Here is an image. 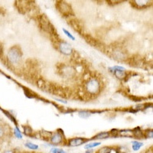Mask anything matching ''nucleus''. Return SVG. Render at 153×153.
<instances>
[{"label": "nucleus", "instance_id": "nucleus-5", "mask_svg": "<svg viewBox=\"0 0 153 153\" xmlns=\"http://www.w3.org/2000/svg\"><path fill=\"white\" fill-rule=\"evenodd\" d=\"M57 73L62 77L67 79H75L76 77V70L71 65L66 64H57Z\"/></svg>", "mask_w": 153, "mask_h": 153}, {"label": "nucleus", "instance_id": "nucleus-6", "mask_svg": "<svg viewBox=\"0 0 153 153\" xmlns=\"http://www.w3.org/2000/svg\"><path fill=\"white\" fill-rule=\"evenodd\" d=\"M56 9L63 17L69 18L74 16L71 5L65 2V0H60L58 2H56Z\"/></svg>", "mask_w": 153, "mask_h": 153}, {"label": "nucleus", "instance_id": "nucleus-11", "mask_svg": "<svg viewBox=\"0 0 153 153\" xmlns=\"http://www.w3.org/2000/svg\"><path fill=\"white\" fill-rule=\"evenodd\" d=\"M12 136V130L8 125L0 123V142L7 140Z\"/></svg>", "mask_w": 153, "mask_h": 153}, {"label": "nucleus", "instance_id": "nucleus-1", "mask_svg": "<svg viewBox=\"0 0 153 153\" xmlns=\"http://www.w3.org/2000/svg\"><path fill=\"white\" fill-rule=\"evenodd\" d=\"M103 90V82L98 76H89L83 83L79 91L82 93V99H92L100 94Z\"/></svg>", "mask_w": 153, "mask_h": 153}, {"label": "nucleus", "instance_id": "nucleus-23", "mask_svg": "<svg viewBox=\"0 0 153 153\" xmlns=\"http://www.w3.org/2000/svg\"><path fill=\"white\" fill-rule=\"evenodd\" d=\"M26 146L28 147V148L31 149H38V146H35V145H33L32 143H27Z\"/></svg>", "mask_w": 153, "mask_h": 153}, {"label": "nucleus", "instance_id": "nucleus-10", "mask_svg": "<svg viewBox=\"0 0 153 153\" xmlns=\"http://www.w3.org/2000/svg\"><path fill=\"white\" fill-rule=\"evenodd\" d=\"M83 36H84V38L85 39L86 42L93 47L97 48L100 49V50H103V48H105V46H103V44L101 43V42L93 37L92 35H89V34H84Z\"/></svg>", "mask_w": 153, "mask_h": 153}, {"label": "nucleus", "instance_id": "nucleus-9", "mask_svg": "<svg viewBox=\"0 0 153 153\" xmlns=\"http://www.w3.org/2000/svg\"><path fill=\"white\" fill-rule=\"evenodd\" d=\"M31 5L32 4H30L27 0H16L15 1V7L16 8L19 13L23 15L29 12Z\"/></svg>", "mask_w": 153, "mask_h": 153}, {"label": "nucleus", "instance_id": "nucleus-20", "mask_svg": "<svg viewBox=\"0 0 153 153\" xmlns=\"http://www.w3.org/2000/svg\"><path fill=\"white\" fill-rule=\"evenodd\" d=\"M110 150H112V149L110 147H103V148L100 149V151H98V152H111Z\"/></svg>", "mask_w": 153, "mask_h": 153}, {"label": "nucleus", "instance_id": "nucleus-26", "mask_svg": "<svg viewBox=\"0 0 153 153\" xmlns=\"http://www.w3.org/2000/svg\"><path fill=\"white\" fill-rule=\"evenodd\" d=\"M94 1H96L97 2H103V0H94Z\"/></svg>", "mask_w": 153, "mask_h": 153}, {"label": "nucleus", "instance_id": "nucleus-21", "mask_svg": "<svg viewBox=\"0 0 153 153\" xmlns=\"http://www.w3.org/2000/svg\"><path fill=\"white\" fill-rule=\"evenodd\" d=\"M144 137L146 138H152V132L151 131H146L144 132Z\"/></svg>", "mask_w": 153, "mask_h": 153}, {"label": "nucleus", "instance_id": "nucleus-19", "mask_svg": "<svg viewBox=\"0 0 153 153\" xmlns=\"http://www.w3.org/2000/svg\"><path fill=\"white\" fill-rule=\"evenodd\" d=\"M110 136V133L109 132H101L99 133L98 135L96 136V139H106V138L109 137Z\"/></svg>", "mask_w": 153, "mask_h": 153}, {"label": "nucleus", "instance_id": "nucleus-24", "mask_svg": "<svg viewBox=\"0 0 153 153\" xmlns=\"http://www.w3.org/2000/svg\"><path fill=\"white\" fill-rule=\"evenodd\" d=\"M5 13H6V10H5V8L0 7V14L2 15V16H5Z\"/></svg>", "mask_w": 153, "mask_h": 153}, {"label": "nucleus", "instance_id": "nucleus-18", "mask_svg": "<svg viewBox=\"0 0 153 153\" xmlns=\"http://www.w3.org/2000/svg\"><path fill=\"white\" fill-rule=\"evenodd\" d=\"M40 135L42 138H45L44 139H45L47 141H49L51 136L52 135V132H48V131H44V132H40Z\"/></svg>", "mask_w": 153, "mask_h": 153}, {"label": "nucleus", "instance_id": "nucleus-8", "mask_svg": "<svg viewBox=\"0 0 153 153\" xmlns=\"http://www.w3.org/2000/svg\"><path fill=\"white\" fill-rule=\"evenodd\" d=\"M125 63L132 68H143L145 65V59L139 54H132L129 55L125 61Z\"/></svg>", "mask_w": 153, "mask_h": 153}, {"label": "nucleus", "instance_id": "nucleus-16", "mask_svg": "<svg viewBox=\"0 0 153 153\" xmlns=\"http://www.w3.org/2000/svg\"><path fill=\"white\" fill-rule=\"evenodd\" d=\"M132 134H133V136L138 138V139H143L144 137V132H143L142 130H140L139 128H136L132 131Z\"/></svg>", "mask_w": 153, "mask_h": 153}, {"label": "nucleus", "instance_id": "nucleus-22", "mask_svg": "<svg viewBox=\"0 0 153 153\" xmlns=\"http://www.w3.org/2000/svg\"><path fill=\"white\" fill-rule=\"evenodd\" d=\"M109 3H111V4H118L120 3V2H124L126 0H106Z\"/></svg>", "mask_w": 153, "mask_h": 153}, {"label": "nucleus", "instance_id": "nucleus-3", "mask_svg": "<svg viewBox=\"0 0 153 153\" xmlns=\"http://www.w3.org/2000/svg\"><path fill=\"white\" fill-rule=\"evenodd\" d=\"M106 54H108V55L112 57V59L117 61H122V62H125L127 57L129 55L125 46L120 43L113 44L109 46L107 48Z\"/></svg>", "mask_w": 153, "mask_h": 153}, {"label": "nucleus", "instance_id": "nucleus-25", "mask_svg": "<svg viewBox=\"0 0 153 153\" xmlns=\"http://www.w3.org/2000/svg\"><path fill=\"white\" fill-rule=\"evenodd\" d=\"M2 52H3V48H2L1 43H0V56L2 55Z\"/></svg>", "mask_w": 153, "mask_h": 153}, {"label": "nucleus", "instance_id": "nucleus-17", "mask_svg": "<svg viewBox=\"0 0 153 153\" xmlns=\"http://www.w3.org/2000/svg\"><path fill=\"white\" fill-rule=\"evenodd\" d=\"M23 129H24V132L25 135L28 136H31L33 135L34 132H33V129H31V127L30 126L27 125V126H23Z\"/></svg>", "mask_w": 153, "mask_h": 153}, {"label": "nucleus", "instance_id": "nucleus-13", "mask_svg": "<svg viewBox=\"0 0 153 153\" xmlns=\"http://www.w3.org/2000/svg\"><path fill=\"white\" fill-rule=\"evenodd\" d=\"M49 141L54 145H64L65 143V136L61 132H52Z\"/></svg>", "mask_w": 153, "mask_h": 153}, {"label": "nucleus", "instance_id": "nucleus-4", "mask_svg": "<svg viewBox=\"0 0 153 153\" xmlns=\"http://www.w3.org/2000/svg\"><path fill=\"white\" fill-rule=\"evenodd\" d=\"M38 25L41 30L45 31V33L48 34L49 35H56L57 31L54 28V25L51 22L50 19L48 18V16L45 14H39L36 18H35Z\"/></svg>", "mask_w": 153, "mask_h": 153}, {"label": "nucleus", "instance_id": "nucleus-14", "mask_svg": "<svg viewBox=\"0 0 153 153\" xmlns=\"http://www.w3.org/2000/svg\"><path fill=\"white\" fill-rule=\"evenodd\" d=\"M113 73L119 80H125L126 77L128 76V74L123 68H114Z\"/></svg>", "mask_w": 153, "mask_h": 153}, {"label": "nucleus", "instance_id": "nucleus-12", "mask_svg": "<svg viewBox=\"0 0 153 153\" xmlns=\"http://www.w3.org/2000/svg\"><path fill=\"white\" fill-rule=\"evenodd\" d=\"M152 0H130L131 5L138 9H143L149 7Z\"/></svg>", "mask_w": 153, "mask_h": 153}, {"label": "nucleus", "instance_id": "nucleus-2", "mask_svg": "<svg viewBox=\"0 0 153 153\" xmlns=\"http://www.w3.org/2000/svg\"><path fill=\"white\" fill-rule=\"evenodd\" d=\"M23 53L21 47L19 45H14L9 48L7 54V63L9 68L22 72Z\"/></svg>", "mask_w": 153, "mask_h": 153}, {"label": "nucleus", "instance_id": "nucleus-15", "mask_svg": "<svg viewBox=\"0 0 153 153\" xmlns=\"http://www.w3.org/2000/svg\"><path fill=\"white\" fill-rule=\"evenodd\" d=\"M86 142H87V139H83V138H74L68 140V145L71 146H78Z\"/></svg>", "mask_w": 153, "mask_h": 153}, {"label": "nucleus", "instance_id": "nucleus-7", "mask_svg": "<svg viewBox=\"0 0 153 153\" xmlns=\"http://www.w3.org/2000/svg\"><path fill=\"white\" fill-rule=\"evenodd\" d=\"M67 22H68V25L71 27L75 31L78 32L79 34L83 35L84 33V29H85V25L83 21H81L80 19L75 18L74 16H71L69 18H67Z\"/></svg>", "mask_w": 153, "mask_h": 153}]
</instances>
